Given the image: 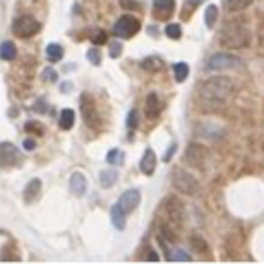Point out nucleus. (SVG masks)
I'll return each instance as SVG.
<instances>
[{
	"instance_id": "423d86ee",
	"label": "nucleus",
	"mask_w": 264,
	"mask_h": 264,
	"mask_svg": "<svg viewBox=\"0 0 264 264\" xmlns=\"http://www.w3.org/2000/svg\"><path fill=\"white\" fill-rule=\"evenodd\" d=\"M13 31L19 35V38H31V35H35L39 31V23L29 15L17 17L15 23H13Z\"/></svg>"
},
{
	"instance_id": "4468645a",
	"label": "nucleus",
	"mask_w": 264,
	"mask_h": 264,
	"mask_svg": "<svg viewBox=\"0 0 264 264\" xmlns=\"http://www.w3.org/2000/svg\"><path fill=\"white\" fill-rule=\"evenodd\" d=\"M159 112H161V101H159V97H157L155 93H151L147 97V103H145L147 118H157V116H159Z\"/></svg>"
},
{
	"instance_id": "ddd939ff",
	"label": "nucleus",
	"mask_w": 264,
	"mask_h": 264,
	"mask_svg": "<svg viewBox=\"0 0 264 264\" xmlns=\"http://www.w3.org/2000/svg\"><path fill=\"white\" fill-rule=\"evenodd\" d=\"M70 190H73V194H76V196H83L87 192V178L81 171L70 175Z\"/></svg>"
},
{
	"instance_id": "7c9ffc66",
	"label": "nucleus",
	"mask_w": 264,
	"mask_h": 264,
	"mask_svg": "<svg viewBox=\"0 0 264 264\" xmlns=\"http://www.w3.org/2000/svg\"><path fill=\"white\" fill-rule=\"evenodd\" d=\"M110 56L112 58H120L122 56V43L120 41H116V43H112V46H110Z\"/></svg>"
},
{
	"instance_id": "9b49d317",
	"label": "nucleus",
	"mask_w": 264,
	"mask_h": 264,
	"mask_svg": "<svg viewBox=\"0 0 264 264\" xmlns=\"http://www.w3.org/2000/svg\"><path fill=\"white\" fill-rule=\"evenodd\" d=\"M19 161V155H17V149L11 145V143H2L0 147V163L4 167H13Z\"/></svg>"
},
{
	"instance_id": "dca6fc26",
	"label": "nucleus",
	"mask_w": 264,
	"mask_h": 264,
	"mask_svg": "<svg viewBox=\"0 0 264 264\" xmlns=\"http://www.w3.org/2000/svg\"><path fill=\"white\" fill-rule=\"evenodd\" d=\"M126 215H128V213H126V210L122 208L120 205H116V207L112 208V223L116 225V229L122 231V229L126 227Z\"/></svg>"
},
{
	"instance_id": "4c0bfd02",
	"label": "nucleus",
	"mask_w": 264,
	"mask_h": 264,
	"mask_svg": "<svg viewBox=\"0 0 264 264\" xmlns=\"http://www.w3.org/2000/svg\"><path fill=\"white\" fill-rule=\"evenodd\" d=\"M145 258H147V260H159V256H157V254H155V252H149V254H147V256H145Z\"/></svg>"
},
{
	"instance_id": "b1692460",
	"label": "nucleus",
	"mask_w": 264,
	"mask_h": 264,
	"mask_svg": "<svg viewBox=\"0 0 264 264\" xmlns=\"http://www.w3.org/2000/svg\"><path fill=\"white\" fill-rule=\"evenodd\" d=\"M46 54H48L50 62H58V60L62 58V48H60L58 43H50V46L46 48Z\"/></svg>"
},
{
	"instance_id": "aec40b11",
	"label": "nucleus",
	"mask_w": 264,
	"mask_h": 264,
	"mask_svg": "<svg viewBox=\"0 0 264 264\" xmlns=\"http://www.w3.org/2000/svg\"><path fill=\"white\" fill-rule=\"evenodd\" d=\"M116 178H118V171L116 170H105V171H101L99 173V184L103 188H110L113 182H116Z\"/></svg>"
},
{
	"instance_id": "c9c22d12",
	"label": "nucleus",
	"mask_w": 264,
	"mask_h": 264,
	"mask_svg": "<svg viewBox=\"0 0 264 264\" xmlns=\"http://www.w3.org/2000/svg\"><path fill=\"white\" fill-rule=\"evenodd\" d=\"M23 147H25V151H33V149H35V140L27 138V140H25V143H23Z\"/></svg>"
},
{
	"instance_id": "f257e3e1",
	"label": "nucleus",
	"mask_w": 264,
	"mask_h": 264,
	"mask_svg": "<svg viewBox=\"0 0 264 264\" xmlns=\"http://www.w3.org/2000/svg\"><path fill=\"white\" fill-rule=\"evenodd\" d=\"M233 89L235 87L229 76H213V78H207L198 87V99L200 103L208 105V108H219V105L229 101Z\"/></svg>"
},
{
	"instance_id": "2f4dec72",
	"label": "nucleus",
	"mask_w": 264,
	"mask_h": 264,
	"mask_svg": "<svg viewBox=\"0 0 264 264\" xmlns=\"http://www.w3.org/2000/svg\"><path fill=\"white\" fill-rule=\"evenodd\" d=\"M87 58L91 60L93 64H99L101 62V56H99V50H89V54H87Z\"/></svg>"
},
{
	"instance_id": "bb28decb",
	"label": "nucleus",
	"mask_w": 264,
	"mask_h": 264,
	"mask_svg": "<svg viewBox=\"0 0 264 264\" xmlns=\"http://www.w3.org/2000/svg\"><path fill=\"white\" fill-rule=\"evenodd\" d=\"M165 33H167V38H171V39H180L182 27H180V25H175V23H171V25H167Z\"/></svg>"
},
{
	"instance_id": "0eeeda50",
	"label": "nucleus",
	"mask_w": 264,
	"mask_h": 264,
	"mask_svg": "<svg viewBox=\"0 0 264 264\" xmlns=\"http://www.w3.org/2000/svg\"><path fill=\"white\" fill-rule=\"evenodd\" d=\"M140 29V23L136 17H132V15H124V17H120L118 23H116V27H113V31H116L118 38H132L136 31Z\"/></svg>"
},
{
	"instance_id": "c85d7f7f",
	"label": "nucleus",
	"mask_w": 264,
	"mask_h": 264,
	"mask_svg": "<svg viewBox=\"0 0 264 264\" xmlns=\"http://www.w3.org/2000/svg\"><path fill=\"white\" fill-rule=\"evenodd\" d=\"M122 161H124V153H122V151H110L108 153V163H122Z\"/></svg>"
},
{
	"instance_id": "20e7f679",
	"label": "nucleus",
	"mask_w": 264,
	"mask_h": 264,
	"mask_svg": "<svg viewBox=\"0 0 264 264\" xmlns=\"http://www.w3.org/2000/svg\"><path fill=\"white\" fill-rule=\"evenodd\" d=\"M171 182H173V186L182 192V194L192 196V194H196V192H198V182H196V178H194V175H192L190 171L182 170V167H175V170H173Z\"/></svg>"
},
{
	"instance_id": "1a4fd4ad",
	"label": "nucleus",
	"mask_w": 264,
	"mask_h": 264,
	"mask_svg": "<svg viewBox=\"0 0 264 264\" xmlns=\"http://www.w3.org/2000/svg\"><path fill=\"white\" fill-rule=\"evenodd\" d=\"M207 159H208V153L202 145H196V143L188 145V149H186V163L188 165L198 167V170H205Z\"/></svg>"
},
{
	"instance_id": "39448f33",
	"label": "nucleus",
	"mask_w": 264,
	"mask_h": 264,
	"mask_svg": "<svg viewBox=\"0 0 264 264\" xmlns=\"http://www.w3.org/2000/svg\"><path fill=\"white\" fill-rule=\"evenodd\" d=\"M242 60L231 54H215L207 60V70L217 73V70H233V68H242Z\"/></svg>"
},
{
	"instance_id": "6ab92c4d",
	"label": "nucleus",
	"mask_w": 264,
	"mask_h": 264,
	"mask_svg": "<svg viewBox=\"0 0 264 264\" xmlns=\"http://www.w3.org/2000/svg\"><path fill=\"white\" fill-rule=\"evenodd\" d=\"M73 124H75V112L73 110H62L60 112V128L68 130V128H73Z\"/></svg>"
},
{
	"instance_id": "f8f14e48",
	"label": "nucleus",
	"mask_w": 264,
	"mask_h": 264,
	"mask_svg": "<svg viewBox=\"0 0 264 264\" xmlns=\"http://www.w3.org/2000/svg\"><path fill=\"white\" fill-rule=\"evenodd\" d=\"M173 6H175L173 0H155V2H153L155 17H157V19H167V17L173 13Z\"/></svg>"
},
{
	"instance_id": "c756f323",
	"label": "nucleus",
	"mask_w": 264,
	"mask_h": 264,
	"mask_svg": "<svg viewBox=\"0 0 264 264\" xmlns=\"http://www.w3.org/2000/svg\"><path fill=\"white\" fill-rule=\"evenodd\" d=\"M167 260H190V254L182 252V250H175L171 254H167Z\"/></svg>"
},
{
	"instance_id": "e433bc0d",
	"label": "nucleus",
	"mask_w": 264,
	"mask_h": 264,
	"mask_svg": "<svg viewBox=\"0 0 264 264\" xmlns=\"http://www.w3.org/2000/svg\"><path fill=\"white\" fill-rule=\"evenodd\" d=\"M175 149H178V145H175V143H173V145L170 147V151H167V155L163 157V159H165V161H170V159H171V157H173V153H175Z\"/></svg>"
},
{
	"instance_id": "a878e982",
	"label": "nucleus",
	"mask_w": 264,
	"mask_h": 264,
	"mask_svg": "<svg viewBox=\"0 0 264 264\" xmlns=\"http://www.w3.org/2000/svg\"><path fill=\"white\" fill-rule=\"evenodd\" d=\"M161 58H147V60H143V68L145 70H159L161 68Z\"/></svg>"
},
{
	"instance_id": "9d476101",
	"label": "nucleus",
	"mask_w": 264,
	"mask_h": 264,
	"mask_svg": "<svg viewBox=\"0 0 264 264\" xmlns=\"http://www.w3.org/2000/svg\"><path fill=\"white\" fill-rule=\"evenodd\" d=\"M138 202H140V194H138V190H126L124 194L120 196L118 200V205L126 210V213H132L136 207H138Z\"/></svg>"
},
{
	"instance_id": "5701e85b",
	"label": "nucleus",
	"mask_w": 264,
	"mask_h": 264,
	"mask_svg": "<svg viewBox=\"0 0 264 264\" xmlns=\"http://www.w3.org/2000/svg\"><path fill=\"white\" fill-rule=\"evenodd\" d=\"M217 15H219V8H217L215 4H208V6H207V13H205V23H207V27H215Z\"/></svg>"
},
{
	"instance_id": "6e6552de",
	"label": "nucleus",
	"mask_w": 264,
	"mask_h": 264,
	"mask_svg": "<svg viewBox=\"0 0 264 264\" xmlns=\"http://www.w3.org/2000/svg\"><path fill=\"white\" fill-rule=\"evenodd\" d=\"M81 110H83V118H85L87 124H89L93 130H97L101 126V122H99V113H97V108H95V101H93L91 95H83Z\"/></svg>"
},
{
	"instance_id": "473e14b6",
	"label": "nucleus",
	"mask_w": 264,
	"mask_h": 264,
	"mask_svg": "<svg viewBox=\"0 0 264 264\" xmlns=\"http://www.w3.org/2000/svg\"><path fill=\"white\" fill-rule=\"evenodd\" d=\"M41 76H43V81H56V76H58V75H56V70H54V68H48V70H43V75H41Z\"/></svg>"
},
{
	"instance_id": "4be33fe9",
	"label": "nucleus",
	"mask_w": 264,
	"mask_h": 264,
	"mask_svg": "<svg viewBox=\"0 0 264 264\" xmlns=\"http://www.w3.org/2000/svg\"><path fill=\"white\" fill-rule=\"evenodd\" d=\"M190 73V68L186 62H178V64H173V76H175V81L182 83V81H186V76Z\"/></svg>"
},
{
	"instance_id": "412c9836",
	"label": "nucleus",
	"mask_w": 264,
	"mask_h": 264,
	"mask_svg": "<svg viewBox=\"0 0 264 264\" xmlns=\"http://www.w3.org/2000/svg\"><path fill=\"white\" fill-rule=\"evenodd\" d=\"M0 56L4 60H15L17 58V48L13 41H4L2 46H0Z\"/></svg>"
},
{
	"instance_id": "393cba45",
	"label": "nucleus",
	"mask_w": 264,
	"mask_h": 264,
	"mask_svg": "<svg viewBox=\"0 0 264 264\" xmlns=\"http://www.w3.org/2000/svg\"><path fill=\"white\" fill-rule=\"evenodd\" d=\"M202 2H205V0H186V2H184V19H188V15L194 13V8Z\"/></svg>"
},
{
	"instance_id": "7ed1b4c3",
	"label": "nucleus",
	"mask_w": 264,
	"mask_h": 264,
	"mask_svg": "<svg viewBox=\"0 0 264 264\" xmlns=\"http://www.w3.org/2000/svg\"><path fill=\"white\" fill-rule=\"evenodd\" d=\"M219 43H221L223 48H229V50L245 48L250 43V29L245 27L244 23H229V25H225L221 35H219Z\"/></svg>"
},
{
	"instance_id": "2eb2a0df",
	"label": "nucleus",
	"mask_w": 264,
	"mask_h": 264,
	"mask_svg": "<svg viewBox=\"0 0 264 264\" xmlns=\"http://www.w3.org/2000/svg\"><path fill=\"white\" fill-rule=\"evenodd\" d=\"M155 161H157V157L153 153V149H147L143 155V161H140V171L145 175H151L155 171Z\"/></svg>"
},
{
	"instance_id": "f704fd0d",
	"label": "nucleus",
	"mask_w": 264,
	"mask_h": 264,
	"mask_svg": "<svg viewBox=\"0 0 264 264\" xmlns=\"http://www.w3.org/2000/svg\"><path fill=\"white\" fill-rule=\"evenodd\" d=\"M105 39H108V35H105L103 31H97V33L93 35V41H95V43H103Z\"/></svg>"
},
{
	"instance_id": "a211bd4d",
	"label": "nucleus",
	"mask_w": 264,
	"mask_h": 264,
	"mask_svg": "<svg viewBox=\"0 0 264 264\" xmlns=\"http://www.w3.org/2000/svg\"><path fill=\"white\" fill-rule=\"evenodd\" d=\"M39 190H41V182L39 180H31L29 184H27V188H25V200L27 202H31V200H35L38 198V194H39Z\"/></svg>"
},
{
	"instance_id": "72a5a7b5",
	"label": "nucleus",
	"mask_w": 264,
	"mask_h": 264,
	"mask_svg": "<svg viewBox=\"0 0 264 264\" xmlns=\"http://www.w3.org/2000/svg\"><path fill=\"white\" fill-rule=\"evenodd\" d=\"M126 124H128V128H130V130H134V128H136V112H130V113H128Z\"/></svg>"
},
{
	"instance_id": "cd10ccee",
	"label": "nucleus",
	"mask_w": 264,
	"mask_h": 264,
	"mask_svg": "<svg viewBox=\"0 0 264 264\" xmlns=\"http://www.w3.org/2000/svg\"><path fill=\"white\" fill-rule=\"evenodd\" d=\"M25 130L35 132V134H43V132H46V126L39 124V122H27V124H25Z\"/></svg>"
},
{
	"instance_id": "f03ea898",
	"label": "nucleus",
	"mask_w": 264,
	"mask_h": 264,
	"mask_svg": "<svg viewBox=\"0 0 264 264\" xmlns=\"http://www.w3.org/2000/svg\"><path fill=\"white\" fill-rule=\"evenodd\" d=\"M161 215H163L161 231L170 237V240H175L173 231L182 229V225H184V207H182V202L175 200V198H167L163 208H161Z\"/></svg>"
},
{
	"instance_id": "f3484780",
	"label": "nucleus",
	"mask_w": 264,
	"mask_h": 264,
	"mask_svg": "<svg viewBox=\"0 0 264 264\" xmlns=\"http://www.w3.org/2000/svg\"><path fill=\"white\" fill-rule=\"evenodd\" d=\"M254 0H223V8L227 13H240V11H245Z\"/></svg>"
}]
</instances>
